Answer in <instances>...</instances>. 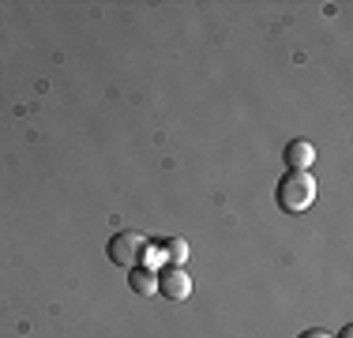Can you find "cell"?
Instances as JSON below:
<instances>
[{"instance_id":"cell-8","label":"cell","mask_w":353,"mask_h":338,"mask_svg":"<svg viewBox=\"0 0 353 338\" xmlns=\"http://www.w3.org/2000/svg\"><path fill=\"white\" fill-rule=\"evenodd\" d=\"M334 338H353V327H342V331L334 335Z\"/></svg>"},{"instance_id":"cell-4","label":"cell","mask_w":353,"mask_h":338,"mask_svg":"<svg viewBox=\"0 0 353 338\" xmlns=\"http://www.w3.org/2000/svg\"><path fill=\"white\" fill-rule=\"evenodd\" d=\"M285 166L290 169H312V162H316V147L308 139H290L285 143Z\"/></svg>"},{"instance_id":"cell-6","label":"cell","mask_w":353,"mask_h":338,"mask_svg":"<svg viewBox=\"0 0 353 338\" xmlns=\"http://www.w3.org/2000/svg\"><path fill=\"white\" fill-rule=\"evenodd\" d=\"M158 248H162L165 256H170V264H176V267L184 264V256H188V244H184L181 237H170V241H162Z\"/></svg>"},{"instance_id":"cell-2","label":"cell","mask_w":353,"mask_h":338,"mask_svg":"<svg viewBox=\"0 0 353 338\" xmlns=\"http://www.w3.org/2000/svg\"><path fill=\"white\" fill-rule=\"evenodd\" d=\"M143 248H147V241L132 230H121V233L109 237V259H113L117 267H139Z\"/></svg>"},{"instance_id":"cell-3","label":"cell","mask_w":353,"mask_h":338,"mask_svg":"<svg viewBox=\"0 0 353 338\" xmlns=\"http://www.w3.org/2000/svg\"><path fill=\"white\" fill-rule=\"evenodd\" d=\"M154 278H158V293H162L165 301L181 304V301H188V297H192V278L184 275V267L165 264L162 270H154Z\"/></svg>"},{"instance_id":"cell-7","label":"cell","mask_w":353,"mask_h":338,"mask_svg":"<svg viewBox=\"0 0 353 338\" xmlns=\"http://www.w3.org/2000/svg\"><path fill=\"white\" fill-rule=\"evenodd\" d=\"M297 338H331V331H319V327H308V331H301Z\"/></svg>"},{"instance_id":"cell-1","label":"cell","mask_w":353,"mask_h":338,"mask_svg":"<svg viewBox=\"0 0 353 338\" xmlns=\"http://www.w3.org/2000/svg\"><path fill=\"white\" fill-rule=\"evenodd\" d=\"M274 199H279V207L285 215H301V210H308L316 203V181L308 169H290V173L279 181V188H274Z\"/></svg>"},{"instance_id":"cell-5","label":"cell","mask_w":353,"mask_h":338,"mask_svg":"<svg viewBox=\"0 0 353 338\" xmlns=\"http://www.w3.org/2000/svg\"><path fill=\"white\" fill-rule=\"evenodd\" d=\"M128 286H132V293H139V297H150V293H158V278H154V270L150 267H128Z\"/></svg>"}]
</instances>
